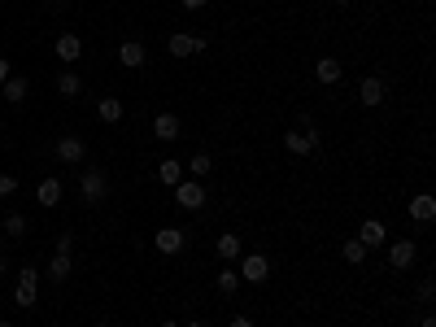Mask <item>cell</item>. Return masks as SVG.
Returning <instances> with one entry per match:
<instances>
[{
    "label": "cell",
    "instance_id": "1",
    "mask_svg": "<svg viewBox=\"0 0 436 327\" xmlns=\"http://www.w3.org/2000/svg\"><path fill=\"white\" fill-rule=\"evenodd\" d=\"M170 192H175V206H179V210H188V214H201V210H205V184H201V179H188V174H184V179H179Z\"/></svg>",
    "mask_w": 436,
    "mask_h": 327
},
{
    "label": "cell",
    "instance_id": "2",
    "mask_svg": "<svg viewBox=\"0 0 436 327\" xmlns=\"http://www.w3.org/2000/svg\"><path fill=\"white\" fill-rule=\"evenodd\" d=\"M236 275H240V284H266L271 280V258L266 254H240Z\"/></svg>",
    "mask_w": 436,
    "mask_h": 327
},
{
    "label": "cell",
    "instance_id": "3",
    "mask_svg": "<svg viewBox=\"0 0 436 327\" xmlns=\"http://www.w3.org/2000/svg\"><path fill=\"white\" fill-rule=\"evenodd\" d=\"M40 301V270L35 266H27V270H18V288H13V306H22V310H31Z\"/></svg>",
    "mask_w": 436,
    "mask_h": 327
},
{
    "label": "cell",
    "instance_id": "4",
    "mask_svg": "<svg viewBox=\"0 0 436 327\" xmlns=\"http://www.w3.org/2000/svg\"><path fill=\"white\" fill-rule=\"evenodd\" d=\"M153 249L166 254V258H179L188 249V232L184 227H158V232H153Z\"/></svg>",
    "mask_w": 436,
    "mask_h": 327
},
{
    "label": "cell",
    "instance_id": "5",
    "mask_svg": "<svg viewBox=\"0 0 436 327\" xmlns=\"http://www.w3.org/2000/svg\"><path fill=\"white\" fill-rule=\"evenodd\" d=\"M105 192H110V179L100 170H79V196L88 201V206H100V201H105Z\"/></svg>",
    "mask_w": 436,
    "mask_h": 327
},
{
    "label": "cell",
    "instance_id": "6",
    "mask_svg": "<svg viewBox=\"0 0 436 327\" xmlns=\"http://www.w3.org/2000/svg\"><path fill=\"white\" fill-rule=\"evenodd\" d=\"M415 258H419V244L410 240V236H401V240L389 244V266H393V270H410V266H415Z\"/></svg>",
    "mask_w": 436,
    "mask_h": 327
},
{
    "label": "cell",
    "instance_id": "7",
    "mask_svg": "<svg viewBox=\"0 0 436 327\" xmlns=\"http://www.w3.org/2000/svg\"><path fill=\"white\" fill-rule=\"evenodd\" d=\"M284 148H288L293 157H310L314 148H319V131H310V127H305V131H288V136H284Z\"/></svg>",
    "mask_w": 436,
    "mask_h": 327
},
{
    "label": "cell",
    "instance_id": "8",
    "mask_svg": "<svg viewBox=\"0 0 436 327\" xmlns=\"http://www.w3.org/2000/svg\"><path fill=\"white\" fill-rule=\"evenodd\" d=\"M314 79H319L323 88H336V83L345 79V61H341V57H319V61H314Z\"/></svg>",
    "mask_w": 436,
    "mask_h": 327
},
{
    "label": "cell",
    "instance_id": "9",
    "mask_svg": "<svg viewBox=\"0 0 436 327\" xmlns=\"http://www.w3.org/2000/svg\"><path fill=\"white\" fill-rule=\"evenodd\" d=\"M88 157V144H83V136H61L57 140V162H66V166H79Z\"/></svg>",
    "mask_w": 436,
    "mask_h": 327
},
{
    "label": "cell",
    "instance_id": "10",
    "mask_svg": "<svg viewBox=\"0 0 436 327\" xmlns=\"http://www.w3.org/2000/svg\"><path fill=\"white\" fill-rule=\"evenodd\" d=\"M358 100H363L367 109L384 105V100H389V88H384V79H375V74H367V79L358 83Z\"/></svg>",
    "mask_w": 436,
    "mask_h": 327
},
{
    "label": "cell",
    "instance_id": "11",
    "mask_svg": "<svg viewBox=\"0 0 436 327\" xmlns=\"http://www.w3.org/2000/svg\"><path fill=\"white\" fill-rule=\"evenodd\" d=\"M153 136H158L162 144H175L179 136H184V122H179V114H158V118H153Z\"/></svg>",
    "mask_w": 436,
    "mask_h": 327
},
{
    "label": "cell",
    "instance_id": "12",
    "mask_svg": "<svg viewBox=\"0 0 436 327\" xmlns=\"http://www.w3.org/2000/svg\"><path fill=\"white\" fill-rule=\"evenodd\" d=\"M118 61H122L126 70H144V61H148V48H144L140 40H122V44H118Z\"/></svg>",
    "mask_w": 436,
    "mask_h": 327
},
{
    "label": "cell",
    "instance_id": "13",
    "mask_svg": "<svg viewBox=\"0 0 436 327\" xmlns=\"http://www.w3.org/2000/svg\"><path fill=\"white\" fill-rule=\"evenodd\" d=\"M358 240H363L367 249H379V244H389V227H384L379 218H363V227H358Z\"/></svg>",
    "mask_w": 436,
    "mask_h": 327
},
{
    "label": "cell",
    "instance_id": "14",
    "mask_svg": "<svg viewBox=\"0 0 436 327\" xmlns=\"http://www.w3.org/2000/svg\"><path fill=\"white\" fill-rule=\"evenodd\" d=\"M214 254H218L223 262H236V258L244 254V236H236V232H223V236L214 240Z\"/></svg>",
    "mask_w": 436,
    "mask_h": 327
},
{
    "label": "cell",
    "instance_id": "15",
    "mask_svg": "<svg viewBox=\"0 0 436 327\" xmlns=\"http://www.w3.org/2000/svg\"><path fill=\"white\" fill-rule=\"evenodd\" d=\"M410 218H415V222H432V218H436V196H432V192L410 196Z\"/></svg>",
    "mask_w": 436,
    "mask_h": 327
},
{
    "label": "cell",
    "instance_id": "16",
    "mask_svg": "<svg viewBox=\"0 0 436 327\" xmlns=\"http://www.w3.org/2000/svg\"><path fill=\"white\" fill-rule=\"evenodd\" d=\"M35 201H40L44 210H57V206H61V179H40Z\"/></svg>",
    "mask_w": 436,
    "mask_h": 327
},
{
    "label": "cell",
    "instance_id": "17",
    "mask_svg": "<svg viewBox=\"0 0 436 327\" xmlns=\"http://www.w3.org/2000/svg\"><path fill=\"white\" fill-rule=\"evenodd\" d=\"M53 48H57L61 61H79V57H83V40H79V35H57Z\"/></svg>",
    "mask_w": 436,
    "mask_h": 327
},
{
    "label": "cell",
    "instance_id": "18",
    "mask_svg": "<svg viewBox=\"0 0 436 327\" xmlns=\"http://www.w3.org/2000/svg\"><path fill=\"white\" fill-rule=\"evenodd\" d=\"M184 170H188V179H205V174H210L214 170V157L210 153H201V148H196V153L184 162Z\"/></svg>",
    "mask_w": 436,
    "mask_h": 327
},
{
    "label": "cell",
    "instance_id": "19",
    "mask_svg": "<svg viewBox=\"0 0 436 327\" xmlns=\"http://www.w3.org/2000/svg\"><path fill=\"white\" fill-rule=\"evenodd\" d=\"M0 92H5L9 105H22V100H27V79H22V74H9V79L0 83Z\"/></svg>",
    "mask_w": 436,
    "mask_h": 327
},
{
    "label": "cell",
    "instance_id": "20",
    "mask_svg": "<svg viewBox=\"0 0 436 327\" xmlns=\"http://www.w3.org/2000/svg\"><path fill=\"white\" fill-rule=\"evenodd\" d=\"M96 118L100 122H122V100L118 96H100L96 100Z\"/></svg>",
    "mask_w": 436,
    "mask_h": 327
},
{
    "label": "cell",
    "instance_id": "21",
    "mask_svg": "<svg viewBox=\"0 0 436 327\" xmlns=\"http://www.w3.org/2000/svg\"><path fill=\"white\" fill-rule=\"evenodd\" d=\"M341 258L349 262V266H363L367 262V244L358 240V236H349V240H341Z\"/></svg>",
    "mask_w": 436,
    "mask_h": 327
},
{
    "label": "cell",
    "instance_id": "22",
    "mask_svg": "<svg viewBox=\"0 0 436 327\" xmlns=\"http://www.w3.org/2000/svg\"><path fill=\"white\" fill-rule=\"evenodd\" d=\"M158 179H162L166 188H175L179 179H184V162H175V157H162V162H158Z\"/></svg>",
    "mask_w": 436,
    "mask_h": 327
},
{
    "label": "cell",
    "instance_id": "23",
    "mask_svg": "<svg viewBox=\"0 0 436 327\" xmlns=\"http://www.w3.org/2000/svg\"><path fill=\"white\" fill-rule=\"evenodd\" d=\"M57 92H61L66 100H74V96L83 92V79H79L74 70H61V74H57Z\"/></svg>",
    "mask_w": 436,
    "mask_h": 327
},
{
    "label": "cell",
    "instance_id": "24",
    "mask_svg": "<svg viewBox=\"0 0 436 327\" xmlns=\"http://www.w3.org/2000/svg\"><path fill=\"white\" fill-rule=\"evenodd\" d=\"M192 53H196L192 35H188V31H175V35H170V57H179V61H184V57H192Z\"/></svg>",
    "mask_w": 436,
    "mask_h": 327
},
{
    "label": "cell",
    "instance_id": "25",
    "mask_svg": "<svg viewBox=\"0 0 436 327\" xmlns=\"http://www.w3.org/2000/svg\"><path fill=\"white\" fill-rule=\"evenodd\" d=\"M70 270H74V262H70L66 254H53V262H48V280L66 284V280H70Z\"/></svg>",
    "mask_w": 436,
    "mask_h": 327
},
{
    "label": "cell",
    "instance_id": "26",
    "mask_svg": "<svg viewBox=\"0 0 436 327\" xmlns=\"http://www.w3.org/2000/svg\"><path fill=\"white\" fill-rule=\"evenodd\" d=\"M214 288H218L223 297H232V292L240 288V275H236V266H227V270H218V275H214Z\"/></svg>",
    "mask_w": 436,
    "mask_h": 327
},
{
    "label": "cell",
    "instance_id": "27",
    "mask_svg": "<svg viewBox=\"0 0 436 327\" xmlns=\"http://www.w3.org/2000/svg\"><path fill=\"white\" fill-rule=\"evenodd\" d=\"M5 232L18 240V236H27V218H22V214H5Z\"/></svg>",
    "mask_w": 436,
    "mask_h": 327
},
{
    "label": "cell",
    "instance_id": "28",
    "mask_svg": "<svg viewBox=\"0 0 436 327\" xmlns=\"http://www.w3.org/2000/svg\"><path fill=\"white\" fill-rule=\"evenodd\" d=\"M432 297H436V284H432V280H419V288H415V301H419V306H432Z\"/></svg>",
    "mask_w": 436,
    "mask_h": 327
},
{
    "label": "cell",
    "instance_id": "29",
    "mask_svg": "<svg viewBox=\"0 0 436 327\" xmlns=\"http://www.w3.org/2000/svg\"><path fill=\"white\" fill-rule=\"evenodd\" d=\"M13 192H18V174L0 170V196H13Z\"/></svg>",
    "mask_w": 436,
    "mask_h": 327
},
{
    "label": "cell",
    "instance_id": "30",
    "mask_svg": "<svg viewBox=\"0 0 436 327\" xmlns=\"http://www.w3.org/2000/svg\"><path fill=\"white\" fill-rule=\"evenodd\" d=\"M70 249H74V236H70V232H61V236H57V254H66V258H70Z\"/></svg>",
    "mask_w": 436,
    "mask_h": 327
},
{
    "label": "cell",
    "instance_id": "31",
    "mask_svg": "<svg viewBox=\"0 0 436 327\" xmlns=\"http://www.w3.org/2000/svg\"><path fill=\"white\" fill-rule=\"evenodd\" d=\"M227 327H253V319H249V314H236V319L227 323Z\"/></svg>",
    "mask_w": 436,
    "mask_h": 327
},
{
    "label": "cell",
    "instance_id": "32",
    "mask_svg": "<svg viewBox=\"0 0 436 327\" xmlns=\"http://www.w3.org/2000/svg\"><path fill=\"white\" fill-rule=\"evenodd\" d=\"M179 5H184V9H205L210 0H179Z\"/></svg>",
    "mask_w": 436,
    "mask_h": 327
},
{
    "label": "cell",
    "instance_id": "33",
    "mask_svg": "<svg viewBox=\"0 0 436 327\" xmlns=\"http://www.w3.org/2000/svg\"><path fill=\"white\" fill-rule=\"evenodd\" d=\"M9 74H13V66H9L5 57H0V83H5V79H9Z\"/></svg>",
    "mask_w": 436,
    "mask_h": 327
},
{
    "label": "cell",
    "instance_id": "34",
    "mask_svg": "<svg viewBox=\"0 0 436 327\" xmlns=\"http://www.w3.org/2000/svg\"><path fill=\"white\" fill-rule=\"evenodd\" d=\"M184 327H214V323H205V319H192V323H184Z\"/></svg>",
    "mask_w": 436,
    "mask_h": 327
},
{
    "label": "cell",
    "instance_id": "35",
    "mask_svg": "<svg viewBox=\"0 0 436 327\" xmlns=\"http://www.w3.org/2000/svg\"><path fill=\"white\" fill-rule=\"evenodd\" d=\"M419 327H436V319H432V314H423V323H419Z\"/></svg>",
    "mask_w": 436,
    "mask_h": 327
},
{
    "label": "cell",
    "instance_id": "36",
    "mask_svg": "<svg viewBox=\"0 0 436 327\" xmlns=\"http://www.w3.org/2000/svg\"><path fill=\"white\" fill-rule=\"evenodd\" d=\"M162 327H179V323H175V319H166V323H162Z\"/></svg>",
    "mask_w": 436,
    "mask_h": 327
},
{
    "label": "cell",
    "instance_id": "37",
    "mask_svg": "<svg viewBox=\"0 0 436 327\" xmlns=\"http://www.w3.org/2000/svg\"><path fill=\"white\" fill-rule=\"evenodd\" d=\"M92 327H110V323H105V319H100V323H92Z\"/></svg>",
    "mask_w": 436,
    "mask_h": 327
},
{
    "label": "cell",
    "instance_id": "38",
    "mask_svg": "<svg viewBox=\"0 0 436 327\" xmlns=\"http://www.w3.org/2000/svg\"><path fill=\"white\" fill-rule=\"evenodd\" d=\"M331 5H349V0H331Z\"/></svg>",
    "mask_w": 436,
    "mask_h": 327
},
{
    "label": "cell",
    "instance_id": "39",
    "mask_svg": "<svg viewBox=\"0 0 436 327\" xmlns=\"http://www.w3.org/2000/svg\"><path fill=\"white\" fill-rule=\"evenodd\" d=\"M44 5H61V0H44Z\"/></svg>",
    "mask_w": 436,
    "mask_h": 327
},
{
    "label": "cell",
    "instance_id": "40",
    "mask_svg": "<svg viewBox=\"0 0 436 327\" xmlns=\"http://www.w3.org/2000/svg\"><path fill=\"white\" fill-rule=\"evenodd\" d=\"M0 275H5V258H0Z\"/></svg>",
    "mask_w": 436,
    "mask_h": 327
},
{
    "label": "cell",
    "instance_id": "41",
    "mask_svg": "<svg viewBox=\"0 0 436 327\" xmlns=\"http://www.w3.org/2000/svg\"><path fill=\"white\" fill-rule=\"evenodd\" d=\"M0 327H13V323H0Z\"/></svg>",
    "mask_w": 436,
    "mask_h": 327
}]
</instances>
